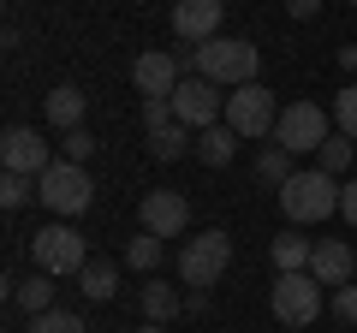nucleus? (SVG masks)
<instances>
[{
	"mask_svg": "<svg viewBox=\"0 0 357 333\" xmlns=\"http://www.w3.org/2000/svg\"><path fill=\"white\" fill-rule=\"evenodd\" d=\"M316 155H321V173H333V179H340V173H351V155H357V143L345 137V131H333V137L321 143Z\"/></svg>",
	"mask_w": 357,
	"mask_h": 333,
	"instance_id": "obj_24",
	"label": "nucleus"
},
{
	"mask_svg": "<svg viewBox=\"0 0 357 333\" xmlns=\"http://www.w3.org/2000/svg\"><path fill=\"white\" fill-rule=\"evenodd\" d=\"M137 333H167V321H143V327Z\"/></svg>",
	"mask_w": 357,
	"mask_h": 333,
	"instance_id": "obj_34",
	"label": "nucleus"
},
{
	"mask_svg": "<svg viewBox=\"0 0 357 333\" xmlns=\"http://www.w3.org/2000/svg\"><path fill=\"white\" fill-rule=\"evenodd\" d=\"M36 203L42 208H54L60 220H72V215H84L89 208V196H96V185H89V166H77V161H54L48 173L36 179Z\"/></svg>",
	"mask_w": 357,
	"mask_h": 333,
	"instance_id": "obj_3",
	"label": "nucleus"
},
{
	"mask_svg": "<svg viewBox=\"0 0 357 333\" xmlns=\"http://www.w3.org/2000/svg\"><path fill=\"white\" fill-rule=\"evenodd\" d=\"M131 84H137L143 102H149V95H173L178 84H185V65H178V54L149 48V54H137V65H131Z\"/></svg>",
	"mask_w": 357,
	"mask_h": 333,
	"instance_id": "obj_13",
	"label": "nucleus"
},
{
	"mask_svg": "<svg viewBox=\"0 0 357 333\" xmlns=\"http://www.w3.org/2000/svg\"><path fill=\"white\" fill-rule=\"evenodd\" d=\"M30 256H36V268L54 274V280H60V274H77V268L89 262V256H84V232H72L66 220L36 226V238H30Z\"/></svg>",
	"mask_w": 357,
	"mask_h": 333,
	"instance_id": "obj_7",
	"label": "nucleus"
},
{
	"mask_svg": "<svg viewBox=\"0 0 357 333\" xmlns=\"http://www.w3.org/2000/svg\"><path fill=\"white\" fill-rule=\"evenodd\" d=\"M89 155H96V137H89V125H77V131H66V137H60V161L89 166Z\"/></svg>",
	"mask_w": 357,
	"mask_h": 333,
	"instance_id": "obj_27",
	"label": "nucleus"
},
{
	"mask_svg": "<svg viewBox=\"0 0 357 333\" xmlns=\"http://www.w3.org/2000/svg\"><path fill=\"white\" fill-rule=\"evenodd\" d=\"M137 220L155 238H178V232L191 226V203H185V191H149L137 203Z\"/></svg>",
	"mask_w": 357,
	"mask_h": 333,
	"instance_id": "obj_11",
	"label": "nucleus"
},
{
	"mask_svg": "<svg viewBox=\"0 0 357 333\" xmlns=\"http://www.w3.org/2000/svg\"><path fill=\"white\" fill-rule=\"evenodd\" d=\"M268 304H274V321H286V327H310V321L321 316V280L310 268L304 274H274Z\"/></svg>",
	"mask_w": 357,
	"mask_h": 333,
	"instance_id": "obj_6",
	"label": "nucleus"
},
{
	"mask_svg": "<svg viewBox=\"0 0 357 333\" xmlns=\"http://www.w3.org/2000/svg\"><path fill=\"white\" fill-rule=\"evenodd\" d=\"M256 65H262V54H256V42H244V36H215V42L197 48V77H208V84H220V90L256 84Z\"/></svg>",
	"mask_w": 357,
	"mask_h": 333,
	"instance_id": "obj_1",
	"label": "nucleus"
},
{
	"mask_svg": "<svg viewBox=\"0 0 357 333\" xmlns=\"http://www.w3.org/2000/svg\"><path fill=\"white\" fill-rule=\"evenodd\" d=\"M280 215L292 220V226H316V220L340 215V185H333V173H292V179L280 185Z\"/></svg>",
	"mask_w": 357,
	"mask_h": 333,
	"instance_id": "obj_2",
	"label": "nucleus"
},
{
	"mask_svg": "<svg viewBox=\"0 0 357 333\" xmlns=\"http://www.w3.org/2000/svg\"><path fill=\"white\" fill-rule=\"evenodd\" d=\"M30 196H42V191H36V179H30V173H6V179H0V203L13 208V215H18V208L30 203Z\"/></svg>",
	"mask_w": 357,
	"mask_h": 333,
	"instance_id": "obj_25",
	"label": "nucleus"
},
{
	"mask_svg": "<svg viewBox=\"0 0 357 333\" xmlns=\"http://www.w3.org/2000/svg\"><path fill=\"white\" fill-rule=\"evenodd\" d=\"M340 65H345V72H357V42H351V48H340Z\"/></svg>",
	"mask_w": 357,
	"mask_h": 333,
	"instance_id": "obj_33",
	"label": "nucleus"
},
{
	"mask_svg": "<svg viewBox=\"0 0 357 333\" xmlns=\"http://www.w3.org/2000/svg\"><path fill=\"white\" fill-rule=\"evenodd\" d=\"M197 149V137H191V125H161V131H149V155L155 161H178V155H191Z\"/></svg>",
	"mask_w": 357,
	"mask_h": 333,
	"instance_id": "obj_20",
	"label": "nucleus"
},
{
	"mask_svg": "<svg viewBox=\"0 0 357 333\" xmlns=\"http://www.w3.org/2000/svg\"><path fill=\"white\" fill-rule=\"evenodd\" d=\"M161 125H173V95H149V102H143V137L161 131Z\"/></svg>",
	"mask_w": 357,
	"mask_h": 333,
	"instance_id": "obj_29",
	"label": "nucleus"
},
{
	"mask_svg": "<svg viewBox=\"0 0 357 333\" xmlns=\"http://www.w3.org/2000/svg\"><path fill=\"white\" fill-rule=\"evenodd\" d=\"M137 304H143V321H173V316H178V286H167V280H149Z\"/></svg>",
	"mask_w": 357,
	"mask_h": 333,
	"instance_id": "obj_21",
	"label": "nucleus"
},
{
	"mask_svg": "<svg viewBox=\"0 0 357 333\" xmlns=\"http://www.w3.org/2000/svg\"><path fill=\"white\" fill-rule=\"evenodd\" d=\"M351 6H357V0H351Z\"/></svg>",
	"mask_w": 357,
	"mask_h": 333,
	"instance_id": "obj_35",
	"label": "nucleus"
},
{
	"mask_svg": "<svg viewBox=\"0 0 357 333\" xmlns=\"http://www.w3.org/2000/svg\"><path fill=\"white\" fill-rule=\"evenodd\" d=\"M0 161H6V173H30V179H42V173H48L60 155H54L30 125H13L6 137H0Z\"/></svg>",
	"mask_w": 357,
	"mask_h": 333,
	"instance_id": "obj_10",
	"label": "nucleus"
},
{
	"mask_svg": "<svg viewBox=\"0 0 357 333\" xmlns=\"http://www.w3.org/2000/svg\"><path fill=\"white\" fill-rule=\"evenodd\" d=\"M333 125H340L345 137L357 143V84H345V90L333 95Z\"/></svg>",
	"mask_w": 357,
	"mask_h": 333,
	"instance_id": "obj_26",
	"label": "nucleus"
},
{
	"mask_svg": "<svg viewBox=\"0 0 357 333\" xmlns=\"http://www.w3.org/2000/svg\"><path fill=\"white\" fill-rule=\"evenodd\" d=\"M286 13H292V18H316L321 0H286Z\"/></svg>",
	"mask_w": 357,
	"mask_h": 333,
	"instance_id": "obj_32",
	"label": "nucleus"
},
{
	"mask_svg": "<svg viewBox=\"0 0 357 333\" xmlns=\"http://www.w3.org/2000/svg\"><path fill=\"white\" fill-rule=\"evenodd\" d=\"M30 333H89L84 316H72V309H48V316L30 321Z\"/></svg>",
	"mask_w": 357,
	"mask_h": 333,
	"instance_id": "obj_28",
	"label": "nucleus"
},
{
	"mask_svg": "<svg viewBox=\"0 0 357 333\" xmlns=\"http://www.w3.org/2000/svg\"><path fill=\"white\" fill-rule=\"evenodd\" d=\"M227 262H232L227 232H197V238H185V250H178V280L197 286V292H208V286L227 274Z\"/></svg>",
	"mask_w": 357,
	"mask_h": 333,
	"instance_id": "obj_4",
	"label": "nucleus"
},
{
	"mask_svg": "<svg viewBox=\"0 0 357 333\" xmlns=\"http://www.w3.org/2000/svg\"><path fill=\"white\" fill-rule=\"evenodd\" d=\"M340 215L357 226V179H345V185H340Z\"/></svg>",
	"mask_w": 357,
	"mask_h": 333,
	"instance_id": "obj_31",
	"label": "nucleus"
},
{
	"mask_svg": "<svg viewBox=\"0 0 357 333\" xmlns=\"http://www.w3.org/2000/svg\"><path fill=\"white\" fill-rule=\"evenodd\" d=\"M42 114H48V125L66 137V131H77V125H84L89 95L77 90V84H54V90H48V102H42Z\"/></svg>",
	"mask_w": 357,
	"mask_h": 333,
	"instance_id": "obj_15",
	"label": "nucleus"
},
{
	"mask_svg": "<svg viewBox=\"0 0 357 333\" xmlns=\"http://www.w3.org/2000/svg\"><path fill=\"white\" fill-rule=\"evenodd\" d=\"M13 304L18 309H24V316L30 321H36V316H48V309H54V274H30V280H13Z\"/></svg>",
	"mask_w": 357,
	"mask_h": 333,
	"instance_id": "obj_17",
	"label": "nucleus"
},
{
	"mask_svg": "<svg viewBox=\"0 0 357 333\" xmlns=\"http://www.w3.org/2000/svg\"><path fill=\"white\" fill-rule=\"evenodd\" d=\"M333 137V114H321V102H286L280 107V125H274V143L292 155H310Z\"/></svg>",
	"mask_w": 357,
	"mask_h": 333,
	"instance_id": "obj_5",
	"label": "nucleus"
},
{
	"mask_svg": "<svg viewBox=\"0 0 357 333\" xmlns=\"http://www.w3.org/2000/svg\"><path fill=\"white\" fill-rule=\"evenodd\" d=\"M227 125L238 131V137H274V125H280L274 90H268V84H238V90L227 95Z\"/></svg>",
	"mask_w": 357,
	"mask_h": 333,
	"instance_id": "obj_8",
	"label": "nucleus"
},
{
	"mask_svg": "<svg viewBox=\"0 0 357 333\" xmlns=\"http://www.w3.org/2000/svg\"><path fill=\"white\" fill-rule=\"evenodd\" d=\"M310 274H316L321 286H351V274H357V250H351V244H340V238H321V244H316V256H310Z\"/></svg>",
	"mask_w": 357,
	"mask_h": 333,
	"instance_id": "obj_14",
	"label": "nucleus"
},
{
	"mask_svg": "<svg viewBox=\"0 0 357 333\" xmlns=\"http://www.w3.org/2000/svg\"><path fill=\"white\" fill-rule=\"evenodd\" d=\"M292 173H298V166H292V149H280V143H268V149L256 155V179H262V185H274V191H280V185L292 179Z\"/></svg>",
	"mask_w": 357,
	"mask_h": 333,
	"instance_id": "obj_22",
	"label": "nucleus"
},
{
	"mask_svg": "<svg viewBox=\"0 0 357 333\" xmlns=\"http://www.w3.org/2000/svg\"><path fill=\"white\" fill-rule=\"evenodd\" d=\"M161 256H167V238H155V232H137V238L126 244V262L137 274H155V268H161Z\"/></svg>",
	"mask_w": 357,
	"mask_h": 333,
	"instance_id": "obj_23",
	"label": "nucleus"
},
{
	"mask_svg": "<svg viewBox=\"0 0 357 333\" xmlns=\"http://www.w3.org/2000/svg\"><path fill=\"white\" fill-rule=\"evenodd\" d=\"M220 13H227V0H173V36L203 48L220 36Z\"/></svg>",
	"mask_w": 357,
	"mask_h": 333,
	"instance_id": "obj_12",
	"label": "nucleus"
},
{
	"mask_svg": "<svg viewBox=\"0 0 357 333\" xmlns=\"http://www.w3.org/2000/svg\"><path fill=\"white\" fill-rule=\"evenodd\" d=\"M77 292H84L89 304H107V297L119 292V268L114 262H84V268H77Z\"/></svg>",
	"mask_w": 357,
	"mask_h": 333,
	"instance_id": "obj_19",
	"label": "nucleus"
},
{
	"mask_svg": "<svg viewBox=\"0 0 357 333\" xmlns=\"http://www.w3.org/2000/svg\"><path fill=\"white\" fill-rule=\"evenodd\" d=\"M310 256H316V244H310L298 226H286L280 238H274V274H304Z\"/></svg>",
	"mask_w": 357,
	"mask_h": 333,
	"instance_id": "obj_18",
	"label": "nucleus"
},
{
	"mask_svg": "<svg viewBox=\"0 0 357 333\" xmlns=\"http://www.w3.org/2000/svg\"><path fill=\"white\" fill-rule=\"evenodd\" d=\"M173 119L191 131H208L227 119V95H220V84H208V77H185L173 90Z\"/></svg>",
	"mask_w": 357,
	"mask_h": 333,
	"instance_id": "obj_9",
	"label": "nucleus"
},
{
	"mask_svg": "<svg viewBox=\"0 0 357 333\" xmlns=\"http://www.w3.org/2000/svg\"><path fill=\"white\" fill-rule=\"evenodd\" d=\"M197 161H203V166H227L232 161V155H238V131H232L227 125V119H220V125H208V131H197Z\"/></svg>",
	"mask_w": 357,
	"mask_h": 333,
	"instance_id": "obj_16",
	"label": "nucleus"
},
{
	"mask_svg": "<svg viewBox=\"0 0 357 333\" xmlns=\"http://www.w3.org/2000/svg\"><path fill=\"white\" fill-rule=\"evenodd\" d=\"M333 316L345 327H357V286H333Z\"/></svg>",
	"mask_w": 357,
	"mask_h": 333,
	"instance_id": "obj_30",
	"label": "nucleus"
}]
</instances>
